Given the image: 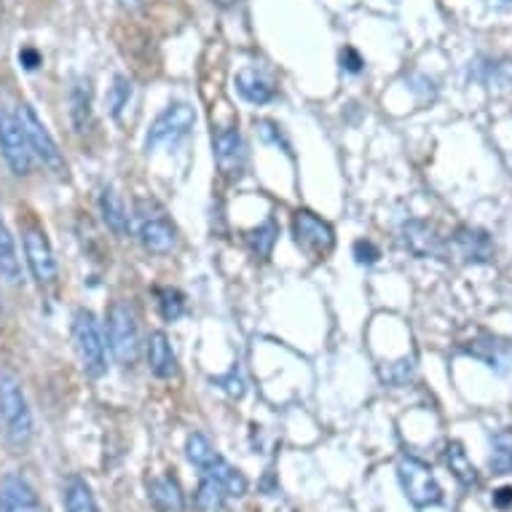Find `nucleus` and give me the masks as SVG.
Listing matches in <instances>:
<instances>
[{
    "label": "nucleus",
    "mask_w": 512,
    "mask_h": 512,
    "mask_svg": "<svg viewBox=\"0 0 512 512\" xmlns=\"http://www.w3.org/2000/svg\"><path fill=\"white\" fill-rule=\"evenodd\" d=\"M148 368L159 378H172L177 373V357L172 352L167 333H161V330L151 333V341H148Z\"/></svg>",
    "instance_id": "2eb2a0df"
},
{
    "label": "nucleus",
    "mask_w": 512,
    "mask_h": 512,
    "mask_svg": "<svg viewBox=\"0 0 512 512\" xmlns=\"http://www.w3.org/2000/svg\"><path fill=\"white\" fill-rule=\"evenodd\" d=\"M22 244H25V258L30 271H33V277L41 285L54 282L57 279V258H54L49 236L43 234V228L25 226V231H22Z\"/></svg>",
    "instance_id": "9d476101"
},
{
    "label": "nucleus",
    "mask_w": 512,
    "mask_h": 512,
    "mask_svg": "<svg viewBox=\"0 0 512 512\" xmlns=\"http://www.w3.org/2000/svg\"><path fill=\"white\" fill-rule=\"evenodd\" d=\"M236 89H239V94H242L247 102H252V105H266L269 100H274V86H271L258 70H242V73L236 76Z\"/></svg>",
    "instance_id": "6ab92c4d"
},
{
    "label": "nucleus",
    "mask_w": 512,
    "mask_h": 512,
    "mask_svg": "<svg viewBox=\"0 0 512 512\" xmlns=\"http://www.w3.org/2000/svg\"><path fill=\"white\" fill-rule=\"evenodd\" d=\"M397 480L403 486V494L416 510L435 507L443 502V488L437 483L435 472L429 470L427 462H421L416 456H403L397 462Z\"/></svg>",
    "instance_id": "7ed1b4c3"
},
{
    "label": "nucleus",
    "mask_w": 512,
    "mask_h": 512,
    "mask_svg": "<svg viewBox=\"0 0 512 512\" xmlns=\"http://www.w3.org/2000/svg\"><path fill=\"white\" fill-rule=\"evenodd\" d=\"M196 124V113L191 105H185V102H175V105H169L156 116V121L148 129V140H145V148L153 151V148H159V145H169L177 143V140H183Z\"/></svg>",
    "instance_id": "0eeeda50"
},
{
    "label": "nucleus",
    "mask_w": 512,
    "mask_h": 512,
    "mask_svg": "<svg viewBox=\"0 0 512 512\" xmlns=\"http://www.w3.org/2000/svg\"><path fill=\"white\" fill-rule=\"evenodd\" d=\"M70 102H73V121H76L78 132H84V126L89 124V105H92V94H89V84L78 81L70 92Z\"/></svg>",
    "instance_id": "393cba45"
},
{
    "label": "nucleus",
    "mask_w": 512,
    "mask_h": 512,
    "mask_svg": "<svg viewBox=\"0 0 512 512\" xmlns=\"http://www.w3.org/2000/svg\"><path fill=\"white\" fill-rule=\"evenodd\" d=\"M486 6H491V9H510L512 0H483Z\"/></svg>",
    "instance_id": "2f4dec72"
},
{
    "label": "nucleus",
    "mask_w": 512,
    "mask_h": 512,
    "mask_svg": "<svg viewBox=\"0 0 512 512\" xmlns=\"http://www.w3.org/2000/svg\"><path fill=\"white\" fill-rule=\"evenodd\" d=\"M0 279L9 282V285L22 282V263H19L17 244H14V236H11L3 220H0Z\"/></svg>",
    "instance_id": "a211bd4d"
},
{
    "label": "nucleus",
    "mask_w": 512,
    "mask_h": 512,
    "mask_svg": "<svg viewBox=\"0 0 512 512\" xmlns=\"http://www.w3.org/2000/svg\"><path fill=\"white\" fill-rule=\"evenodd\" d=\"M161 314H164V319L167 322H175L180 314H183L185 303H183V295L177 293V290H161Z\"/></svg>",
    "instance_id": "c85d7f7f"
},
{
    "label": "nucleus",
    "mask_w": 512,
    "mask_h": 512,
    "mask_svg": "<svg viewBox=\"0 0 512 512\" xmlns=\"http://www.w3.org/2000/svg\"><path fill=\"white\" fill-rule=\"evenodd\" d=\"M73 346H76V354L86 376H105V370H108L105 344H102L100 325L89 309H78L76 317H73Z\"/></svg>",
    "instance_id": "20e7f679"
},
{
    "label": "nucleus",
    "mask_w": 512,
    "mask_h": 512,
    "mask_svg": "<svg viewBox=\"0 0 512 512\" xmlns=\"http://www.w3.org/2000/svg\"><path fill=\"white\" fill-rule=\"evenodd\" d=\"M212 148H215V159H218V167L228 175H234L242 169L244 159V145L242 135L236 129H218L215 137H212Z\"/></svg>",
    "instance_id": "f8f14e48"
},
{
    "label": "nucleus",
    "mask_w": 512,
    "mask_h": 512,
    "mask_svg": "<svg viewBox=\"0 0 512 512\" xmlns=\"http://www.w3.org/2000/svg\"><path fill=\"white\" fill-rule=\"evenodd\" d=\"M354 255L360 263H376L378 261V250L370 242H357L354 244Z\"/></svg>",
    "instance_id": "c756f323"
},
{
    "label": "nucleus",
    "mask_w": 512,
    "mask_h": 512,
    "mask_svg": "<svg viewBox=\"0 0 512 512\" xmlns=\"http://www.w3.org/2000/svg\"><path fill=\"white\" fill-rule=\"evenodd\" d=\"M454 244L456 252L462 255L464 261H488V258H491V242H488L486 234H480V231L462 228V231L454 236Z\"/></svg>",
    "instance_id": "aec40b11"
},
{
    "label": "nucleus",
    "mask_w": 512,
    "mask_h": 512,
    "mask_svg": "<svg viewBox=\"0 0 512 512\" xmlns=\"http://www.w3.org/2000/svg\"><path fill=\"white\" fill-rule=\"evenodd\" d=\"M108 344L118 365H132L140 354V333L132 309L116 301L108 309Z\"/></svg>",
    "instance_id": "423d86ee"
},
{
    "label": "nucleus",
    "mask_w": 512,
    "mask_h": 512,
    "mask_svg": "<svg viewBox=\"0 0 512 512\" xmlns=\"http://www.w3.org/2000/svg\"><path fill=\"white\" fill-rule=\"evenodd\" d=\"M19 59H22V65H25L27 70H35L38 65H41V57H38V51H33V49L22 51V54H19Z\"/></svg>",
    "instance_id": "7c9ffc66"
},
{
    "label": "nucleus",
    "mask_w": 512,
    "mask_h": 512,
    "mask_svg": "<svg viewBox=\"0 0 512 512\" xmlns=\"http://www.w3.org/2000/svg\"><path fill=\"white\" fill-rule=\"evenodd\" d=\"M445 464L451 467L454 478L462 483V486H475L478 483V470L472 467V462L464 454V448L459 443H451L445 448Z\"/></svg>",
    "instance_id": "412c9836"
},
{
    "label": "nucleus",
    "mask_w": 512,
    "mask_h": 512,
    "mask_svg": "<svg viewBox=\"0 0 512 512\" xmlns=\"http://www.w3.org/2000/svg\"><path fill=\"white\" fill-rule=\"evenodd\" d=\"M293 236H295V244H298L306 255H311V258H322V255H328V252L333 250V242H336L333 228H330L322 218H317L314 212H306V210L295 212Z\"/></svg>",
    "instance_id": "1a4fd4ad"
},
{
    "label": "nucleus",
    "mask_w": 512,
    "mask_h": 512,
    "mask_svg": "<svg viewBox=\"0 0 512 512\" xmlns=\"http://www.w3.org/2000/svg\"><path fill=\"white\" fill-rule=\"evenodd\" d=\"M148 494H151V502L156 507V512H183L185 510V496L183 488L172 475H164V478H153L148 483Z\"/></svg>",
    "instance_id": "4468645a"
},
{
    "label": "nucleus",
    "mask_w": 512,
    "mask_h": 512,
    "mask_svg": "<svg viewBox=\"0 0 512 512\" xmlns=\"http://www.w3.org/2000/svg\"><path fill=\"white\" fill-rule=\"evenodd\" d=\"M488 467L494 472H499V475L512 470V429H502V432H496L494 435Z\"/></svg>",
    "instance_id": "5701e85b"
},
{
    "label": "nucleus",
    "mask_w": 512,
    "mask_h": 512,
    "mask_svg": "<svg viewBox=\"0 0 512 512\" xmlns=\"http://www.w3.org/2000/svg\"><path fill=\"white\" fill-rule=\"evenodd\" d=\"M0 424H3L6 440L11 445L22 448V445L30 443V437H33V413L27 408L19 378L9 370H0Z\"/></svg>",
    "instance_id": "f257e3e1"
},
{
    "label": "nucleus",
    "mask_w": 512,
    "mask_h": 512,
    "mask_svg": "<svg viewBox=\"0 0 512 512\" xmlns=\"http://www.w3.org/2000/svg\"><path fill=\"white\" fill-rule=\"evenodd\" d=\"M185 451H188V459H191V464L202 467V470L212 462V456H215L210 440H207L202 432H194V435L188 437V443H185Z\"/></svg>",
    "instance_id": "bb28decb"
},
{
    "label": "nucleus",
    "mask_w": 512,
    "mask_h": 512,
    "mask_svg": "<svg viewBox=\"0 0 512 512\" xmlns=\"http://www.w3.org/2000/svg\"><path fill=\"white\" fill-rule=\"evenodd\" d=\"M0 512H46L35 488L19 475L0 480Z\"/></svg>",
    "instance_id": "9b49d317"
},
{
    "label": "nucleus",
    "mask_w": 512,
    "mask_h": 512,
    "mask_svg": "<svg viewBox=\"0 0 512 512\" xmlns=\"http://www.w3.org/2000/svg\"><path fill=\"white\" fill-rule=\"evenodd\" d=\"M135 223L140 242L153 255H167L175 250L177 231L172 226V220L167 218V212L161 210L153 199H137L135 202Z\"/></svg>",
    "instance_id": "f03ea898"
},
{
    "label": "nucleus",
    "mask_w": 512,
    "mask_h": 512,
    "mask_svg": "<svg viewBox=\"0 0 512 512\" xmlns=\"http://www.w3.org/2000/svg\"><path fill=\"white\" fill-rule=\"evenodd\" d=\"M118 3H121L124 9H137V6H140V0H118Z\"/></svg>",
    "instance_id": "473e14b6"
},
{
    "label": "nucleus",
    "mask_w": 512,
    "mask_h": 512,
    "mask_svg": "<svg viewBox=\"0 0 512 512\" xmlns=\"http://www.w3.org/2000/svg\"><path fill=\"white\" fill-rule=\"evenodd\" d=\"M204 475H210L212 480H218L220 488L226 491V496H244L247 494V480L239 470H234L223 456H212V462L204 467Z\"/></svg>",
    "instance_id": "f3484780"
},
{
    "label": "nucleus",
    "mask_w": 512,
    "mask_h": 512,
    "mask_svg": "<svg viewBox=\"0 0 512 512\" xmlns=\"http://www.w3.org/2000/svg\"><path fill=\"white\" fill-rule=\"evenodd\" d=\"M129 100H132V81L124 76H116L113 78V86H110L108 92V108L113 116H121L124 113V108L129 105Z\"/></svg>",
    "instance_id": "a878e982"
},
{
    "label": "nucleus",
    "mask_w": 512,
    "mask_h": 512,
    "mask_svg": "<svg viewBox=\"0 0 512 512\" xmlns=\"http://www.w3.org/2000/svg\"><path fill=\"white\" fill-rule=\"evenodd\" d=\"M65 510L68 512H100L97 502H94L92 488L86 486L81 478H73L65 488Z\"/></svg>",
    "instance_id": "4be33fe9"
},
{
    "label": "nucleus",
    "mask_w": 512,
    "mask_h": 512,
    "mask_svg": "<svg viewBox=\"0 0 512 512\" xmlns=\"http://www.w3.org/2000/svg\"><path fill=\"white\" fill-rule=\"evenodd\" d=\"M100 210L102 218L108 223V228L116 236H129V228H132V215L126 212L124 199L116 194V188H105L100 196Z\"/></svg>",
    "instance_id": "dca6fc26"
},
{
    "label": "nucleus",
    "mask_w": 512,
    "mask_h": 512,
    "mask_svg": "<svg viewBox=\"0 0 512 512\" xmlns=\"http://www.w3.org/2000/svg\"><path fill=\"white\" fill-rule=\"evenodd\" d=\"M19 121H22V129H25L27 143L33 148V156L43 161V167H49L54 175H65L68 172V164L62 159V151L54 143V137L49 135V129L43 126V121L38 118L30 105H22V110L17 113Z\"/></svg>",
    "instance_id": "6e6552de"
},
{
    "label": "nucleus",
    "mask_w": 512,
    "mask_h": 512,
    "mask_svg": "<svg viewBox=\"0 0 512 512\" xmlns=\"http://www.w3.org/2000/svg\"><path fill=\"white\" fill-rule=\"evenodd\" d=\"M403 242L405 247L419 255V258H429V255H443V239L437 236V231L429 223L421 220H411L403 226Z\"/></svg>",
    "instance_id": "ddd939ff"
},
{
    "label": "nucleus",
    "mask_w": 512,
    "mask_h": 512,
    "mask_svg": "<svg viewBox=\"0 0 512 512\" xmlns=\"http://www.w3.org/2000/svg\"><path fill=\"white\" fill-rule=\"evenodd\" d=\"M212 3H218V6H223V9H228V6H234L236 0H212Z\"/></svg>",
    "instance_id": "72a5a7b5"
},
{
    "label": "nucleus",
    "mask_w": 512,
    "mask_h": 512,
    "mask_svg": "<svg viewBox=\"0 0 512 512\" xmlns=\"http://www.w3.org/2000/svg\"><path fill=\"white\" fill-rule=\"evenodd\" d=\"M223 502H226V491L220 488L218 480L204 475L202 483H199V491H196V507L202 512H220Z\"/></svg>",
    "instance_id": "b1692460"
},
{
    "label": "nucleus",
    "mask_w": 512,
    "mask_h": 512,
    "mask_svg": "<svg viewBox=\"0 0 512 512\" xmlns=\"http://www.w3.org/2000/svg\"><path fill=\"white\" fill-rule=\"evenodd\" d=\"M0 153H3V159H6L14 175L25 177L33 172L35 156L30 143H27L22 121H19L17 113H11L3 105H0Z\"/></svg>",
    "instance_id": "39448f33"
},
{
    "label": "nucleus",
    "mask_w": 512,
    "mask_h": 512,
    "mask_svg": "<svg viewBox=\"0 0 512 512\" xmlns=\"http://www.w3.org/2000/svg\"><path fill=\"white\" fill-rule=\"evenodd\" d=\"M274 242H277V226L274 223H263V226H258L255 231L250 234V244L252 250L258 252L261 258H269L271 255V247H274Z\"/></svg>",
    "instance_id": "cd10ccee"
}]
</instances>
